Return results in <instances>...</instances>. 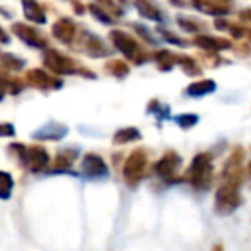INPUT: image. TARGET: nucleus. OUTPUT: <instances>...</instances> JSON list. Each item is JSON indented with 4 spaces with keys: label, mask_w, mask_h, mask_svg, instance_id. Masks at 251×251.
<instances>
[{
    "label": "nucleus",
    "mask_w": 251,
    "mask_h": 251,
    "mask_svg": "<svg viewBox=\"0 0 251 251\" xmlns=\"http://www.w3.org/2000/svg\"><path fill=\"white\" fill-rule=\"evenodd\" d=\"M239 19H241V23L251 25V7L250 9H243V11L239 12Z\"/></svg>",
    "instance_id": "34"
},
{
    "label": "nucleus",
    "mask_w": 251,
    "mask_h": 251,
    "mask_svg": "<svg viewBox=\"0 0 251 251\" xmlns=\"http://www.w3.org/2000/svg\"><path fill=\"white\" fill-rule=\"evenodd\" d=\"M81 171H83L84 176L95 177V179L108 176V167H107V164H105V160L100 155H95V153L84 155L83 160H81Z\"/></svg>",
    "instance_id": "10"
},
{
    "label": "nucleus",
    "mask_w": 251,
    "mask_h": 251,
    "mask_svg": "<svg viewBox=\"0 0 251 251\" xmlns=\"http://www.w3.org/2000/svg\"><path fill=\"white\" fill-rule=\"evenodd\" d=\"M110 42L126 59L133 60L134 64H143L148 60V55L140 45H138L136 38L131 36L129 33L121 31V29H112L110 31Z\"/></svg>",
    "instance_id": "4"
},
{
    "label": "nucleus",
    "mask_w": 251,
    "mask_h": 251,
    "mask_svg": "<svg viewBox=\"0 0 251 251\" xmlns=\"http://www.w3.org/2000/svg\"><path fill=\"white\" fill-rule=\"evenodd\" d=\"M217 90V83L213 79H200L196 83H191L188 88H186V95L188 97H205V95H210Z\"/></svg>",
    "instance_id": "18"
},
{
    "label": "nucleus",
    "mask_w": 251,
    "mask_h": 251,
    "mask_svg": "<svg viewBox=\"0 0 251 251\" xmlns=\"http://www.w3.org/2000/svg\"><path fill=\"white\" fill-rule=\"evenodd\" d=\"M171 4L172 5H177V7H184L186 2H184V0H171Z\"/></svg>",
    "instance_id": "36"
},
{
    "label": "nucleus",
    "mask_w": 251,
    "mask_h": 251,
    "mask_svg": "<svg viewBox=\"0 0 251 251\" xmlns=\"http://www.w3.org/2000/svg\"><path fill=\"white\" fill-rule=\"evenodd\" d=\"M148 112H150V114H155L158 119H167L169 117V107L164 103H160V101H157V100H151L150 103H148Z\"/></svg>",
    "instance_id": "30"
},
{
    "label": "nucleus",
    "mask_w": 251,
    "mask_h": 251,
    "mask_svg": "<svg viewBox=\"0 0 251 251\" xmlns=\"http://www.w3.org/2000/svg\"><path fill=\"white\" fill-rule=\"evenodd\" d=\"M23 11H25V18L35 25H45L47 23L45 12L35 0H23Z\"/></svg>",
    "instance_id": "17"
},
{
    "label": "nucleus",
    "mask_w": 251,
    "mask_h": 251,
    "mask_svg": "<svg viewBox=\"0 0 251 251\" xmlns=\"http://www.w3.org/2000/svg\"><path fill=\"white\" fill-rule=\"evenodd\" d=\"M67 134V127L62 124H57V122H50L49 126L42 127L40 131H36L33 134L35 140H62Z\"/></svg>",
    "instance_id": "15"
},
{
    "label": "nucleus",
    "mask_w": 251,
    "mask_h": 251,
    "mask_svg": "<svg viewBox=\"0 0 251 251\" xmlns=\"http://www.w3.org/2000/svg\"><path fill=\"white\" fill-rule=\"evenodd\" d=\"M26 83L38 90H59L62 86V81L53 77L52 74L45 73L42 69H31L26 74Z\"/></svg>",
    "instance_id": "9"
},
{
    "label": "nucleus",
    "mask_w": 251,
    "mask_h": 251,
    "mask_svg": "<svg viewBox=\"0 0 251 251\" xmlns=\"http://www.w3.org/2000/svg\"><path fill=\"white\" fill-rule=\"evenodd\" d=\"M248 38L251 40V29H250V31H248Z\"/></svg>",
    "instance_id": "41"
},
{
    "label": "nucleus",
    "mask_w": 251,
    "mask_h": 251,
    "mask_svg": "<svg viewBox=\"0 0 251 251\" xmlns=\"http://www.w3.org/2000/svg\"><path fill=\"white\" fill-rule=\"evenodd\" d=\"M43 64H45V67H49L53 74H59V76L86 73V74H90L91 77H95L93 73H90V71L77 66V64L74 62V59H71V57L64 55L59 50H53V49H47L45 52H43Z\"/></svg>",
    "instance_id": "5"
},
{
    "label": "nucleus",
    "mask_w": 251,
    "mask_h": 251,
    "mask_svg": "<svg viewBox=\"0 0 251 251\" xmlns=\"http://www.w3.org/2000/svg\"><path fill=\"white\" fill-rule=\"evenodd\" d=\"M176 122H177V126L182 127V129H191L193 126L198 124V115L196 114H181L176 117Z\"/></svg>",
    "instance_id": "28"
},
{
    "label": "nucleus",
    "mask_w": 251,
    "mask_h": 251,
    "mask_svg": "<svg viewBox=\"0 0 251 251\" xmlns=\"http://www.w3.org/2000/svg\"><path fill=\"white\" fill-rule=\"evenodd\" d=\"M52 35L55 40H59L60 43H66L71 45L76 38V25H74L73 19L62 18L52 26Z\"/></svg>",
    "instance_id": "13"
},
{
    "label": "nucleus",
    "mask_w": 251,
    "mask_h": 251,
    "mask_svg": "<svg viewBox=\"0 0 251 251\" xmlns=\"http://www.w3.org/2000/svg\"><path fill=\"white\" fill-rule=\"evenodd\" d=\"M188 184H191L196 191H206L213 181V158L210 153H198L189 164L184 174Z\"/></svg>",
    "instance_id": "1"
},
{
    "label": "nucleus",
    "mask_w": 251,
    "mask_h": 251,
    "mask_svg": "<svg viewBox=\"0 0 251 251\" xmlns=\"http://www.w3.org/2000/svg\"><path fill=\"white\" fill-rule=\"evenodd\" d=\"M77 158V151L74 150H62L57 153L55 157V162H53L52 165V171L53 172H66L71 169V165H73V162Z\"/></svg>",
    "instance_id": "19"
},
{
    "label": "nucleus",
    "mask_w": 251,
    "mask_h": 251,
    "mask_svg": "<svg viewBox=\"0 0 251 251\" xmlns=\"http://www.w3.org/2000/svg\"><path fill=\"white\" fill-rule=\"evenodd\" d=\"M14 136V126L12 124H0V138Z\"/></svg>",
    "instance_id": "33"
},
{
    "label": "nucleus",
    "mask_w": 251,
    "mask_h": 251,
    "mask_svg": "<svg viewBox=\"0 0 251 251\" xmlns=\"http://www.w3.org/2000/svg\"><path fill=\"white\" fill-rule=\"evenodd\" d=\"M12 33H14L21 42H25L28 47H31V49H47V43H49L47 38L38 29L33 28V26L16 23V25H12Z\"/></svg>",
    "instance_id": "8"
},
{
    "label": "nucleus",
    "mask_w": 251,
    "mask_h": 251,
    "mask_svg": "<svg viewBox=\"0 0 251 251\" xmlns=\"http://www.w3.org/2000/svg\"><path fill=\"white\" fill-rule=\"evenodd\" d=\"M95 2H97V5H100L101 9H105L108 14L115 16V18H119V16L124 14V11L115 4V0H95Z\"/></svg>",
    "instance_id": "29"
},
{
    "label": "nucleus",
    "mask_w": 251,
    "mask_h": 251,
    "mask_svg": "<svg viewBox=\"0 0 251 251\" xmlns=\"http://www.w3.org/2000/svg\"><path fill=\"white\" fill-rule=\"evenodd\" d=\"M133 28H134V31H136L138 35H140V36H143V38H145V42L151 43V45H157V40H155L153 36L150 35V31H148V29L145 28L143 25H133Z\"/></svg>",
    "instance_id": "32"
},
{
    "label": "nucleus",
    "mask_w": 251,
    "mask_h": 251,
    "mask_svg": "<svg viewBox=\"0 0 251 251\" xmlns=\"http://www.w3.org/2000/svg\"><path fill=\"white\" fill-rule=\"evenodd\" d=\"M212 251H224V246L222 244H215V246L212 248Z\"/></svg>",
    "instance_id": "38"
},
{
    "label": "nucleus",
    "mask_w": 251,
    "mask_h": 251,
    "mask_svg": "<svg viewBox=\"0 0 251 251\" xmlns=\"http://www.w3.org/2000/svg\"><path fill=\"white\" fill-rule=\"evenodd\" d=\"M243 203V196H241V184L230 181H224L220 188L215 193V201H213V208L215 213L219 215H230L237 210V206Z\"/></svg>",
    "instance_id": "3"
},
{
    "label": "nucleus",
    "mask_w": 251,
    "mask_h": 251,
    "mask_svg": "<svg viewBox=\"0 0 251 251\" xmlns=\"http://www.w3.org/2000/svg\"><path fill=\"white\" fill-rule=\"evenodd\" d=\"M4 95H5V90L2 86H0V100H2V98H4Z\"/></svg>",
    "instance_id": "40"
},
{
    "label": "nucleus",
    "mask_w": 251,
    "mask_h": 251,
    "mask_svg": "<svg viewBox=\"0 0 251 251\" xmlns=\"http://www.w3.org/2000/svg\"><path fill=\"white\" fill-rule=\"evenodd\" d=\"M181 165H182V158L179 157V153L171 150L155 164L153 171L162 181L172 184V182L182 181L181 177H177V172H179V169H181Z\"/></svg>",
    "instance_id": "7"
},
{
    "label": "nucleus",
    "mask_w": 251,
    "mask_h": 251,
    "mask_svg": "<svg viewBox=\"0 0 251 251\" xmlns=\"http://www.w3.org/2000/svg\"><path fill=\"white\" fill-rule=\"evenodd\" d=\"M191 4L200 12H205L208 16H215V18H224L230 12V5L217 4L213 0H191Z\"/></svg>",
    "instance_id": "14"
},
{
    "label": "nucleus",
    "mask_w": 251,
    "mask_h": 251,
    "mask_svg": "<svg viewBox=\"0 0 251 251\" xmlns=\"http://www.w3.org/2000/svg\"><path fill=\"white\" fill-rule=\"evenodd\" d=\"M105 71L115 77H126L129 74V66L122 60H110V62L105 64Z\"/></svg>",
    "instance_id": "25"
},
{
    "label": "nucleus",
    "mask_w": 251,
    "mask_h": 251,
    "mask_svg": "<svg viewBox=\"0 0 251 251\" xmlns=\"http://www.w3.org/2000/svg\"><path fill=\"white\" fill-rule=\"evenodd\" d=\"M81 49L90 57H107L110 53V50L107 49L103 40L90 31H84L81 35Z\"/></svg>",
    "instance_id": "12"
},
{
    "label": "nucleus",
    "mask_w": 251,
    "mask_h": 251,
    "mask_svg": "<svg viewBox=\"0 0 251 251\" xmlns=\"http://www.w3.org/2000/svg\"><path fill=\"white\" fill-rule=\"evenodd\" d=\"M147 167H148V157L147 151L143 148H138L129 155V158L126 160V165L122 169L126 182L129 186H134L147 176Z\"/></svg>",
    "instance_id": "6"
},
{
    "label": "nucleus",
    "mask_w": 251,
    "mask_h": 251,
    "mask_svg": "<svg viewBox=\"0 0 251 251\" xmlns=\"http://www.w3.org/2000/svg\"><path fill=\"white\" fill-rule=\"evenodd\" d=\"M246 174L250 176V179H251V162L248 164V169H246Z\"/></svg>",
    "instance_id": "39"
},
{
    "label": "nucleus",
    "mask_w": 251,
    "mask_h": 251,
    "mask_svg": "<svg viewBox=\"0 0 251 251\" xmlns=\"http://www.w3.org/2000/svg\"><path fill=\"white\" fill-rule=\"evenodd\" d=\"M153 59H155V62H157V66L160 71H171L174 66H177V64H176L177 55L172 53L171 50H158V52L153 55Z\"/></svg>",
    "instance_id": "20"
},
{
    "label": "nucleus",
    "mask_w": 251,
    "mask_h": 251,
    "mask_svg": "<svg viewBox=\"0 0 251 251\" xmlns=\"http://www.w3.org/2000/svg\"><path fill=\"white\" fill-rule=\"evenodd\" d=\"M14 188V181L9 172L0 171V200H7Z\"/></svg>",
    "instance_id": "26"
},
{
    "label": "nucleus",
    "mask_w": 251,
    "mask_h": 251,
    "mask_svg": "<svg viewBox=\"0 0 251 251\" xmlns=\"http://www.w3.org/2000/svg\"><path fill=\"white\" fill-rule=\"evenodd\" d=\"M9 42H11V38H9V35L4 31V29L0 28V43H4V45H7Z\"/></svg>",
    "instance_id": "35"
},
{
    "label": "nucleus",
    "mask_w": 251,
    "mask_h": 251,
    "mask_svg": "<svg viewBox=\"0 0 251 251\" xmlns=\"http://www.w3.org/2000/svg\"><path fill=\"white\" fill-rule=\"evenodd\" d=\"M213 2H217V4H222V5H230V2H232V0H213Z\"/></svg>",
    "instance_id": "37"
},
{
    "label": "nucleus",
    "mask_w": 251,
    "mask_h": 251,
    "mask_svg": "<svg viewBox=\"0 0 251 251\" xmlns=\"http://www.w3.org/2000/svg\"><path fill=\"white\" fill-rule=\"evenodd\" d=\"M0 66L5 67L7 71H14V73H18V71H21L23 67L26 66V62L21 59V57H16L12 55V53H0Z\"/></svg>",
    "instance_id": "24"
},
{
    "label": "nucleus",
    "mask_w": 251,
    "mask_h": 251,
    "mask_svg": "<svg viewBox=\"0 0 251 251\" xmlns=\"http://www.w3.org/2000/svg\"><path fill=\"white\" fill-rule=\"evenodd\" d=\"M177 25H179V28L182 29V31H186V33H200L201 29H205V25H203L201 21H198V19H195V18H189V16H177Z\"/></svg>",
    "instance_id": "21"
},
{
    "label": "nucleus",
    "mask_w": 251,
    "mask_h": 251,
    "mask_svg": "<svg viewBox=\"0 0 251 251\" xmlns=\"http://www.w3.org/2000/svg\"><path fill=\"white\" fill-rule=\"evenodd\" d=\"M9 151L16 153V157L19 158L21 165L25 169H28L29 172H40L45 171L50 164V155L40 145L35 147H25V145H11Z\"/></svg>",
    "instance_id": "2"
},
{
    "label": "nucleus",
    "mask_w": 251,
    "mask_h": 251,
    "mask_svg": "<svg viewBox=\"0 0 251 251\" xmlns=\"http://www.w3.org/2000/svg\"><path fill=\"white\" fill-rule=\"evenodd\" d=\"M158 33H160V35L164 36L165 42L172 43V45H177V47H186V45H188V42H184V40H182V38H179V36H176L174 33L167 31V29L158 28Z\"/></svg>",
    "instance_id": "31"
},
{
    "label": "nucleus",
    "mask_w": 251,
    "mask_h": 251,
    "mask_svg": "<svg viewBox=\"0 0 251 251\" xmlns=\"http://www.w3.org/2000/svg\"><path fill=\"white\" fill-rule=\"evenodd\" d=\"M134 7L140 12L141 18L148 19V21H155V23L164 21V14L151 4L150 0H134Z\"/></svg>",
    "instance_id": "16"
},
{
    "label": "nucleus",
    "mask_w": 251,
    "mask_h": 251,
    "mask_svg": "<svg viewBox=\"0 0 251 251\" xmlns=\"http://www.w3.org/2000/svg\"><path fill=\"white\" fill-rule=\"evenodd\" d=\"M176 64L181 66V69L184 71L188 76H200V74H201V67H200L198 62L189 55H177Z\"/></svg>",
    "instance_id": "23"
},
{
    "label": "nucleus",
    "mask_w": 251,
    "mask_h": 251,
    "mask_svg": "<svg viewBox=\"0 0 251 251\" xmlns=\"http://www.w3.org/2000/svg\"><path fill=\"white\" fill-rule=\"evenodd\" d=\"M141 138L140 131L136 127H126V129H119L114 134V143L115 145H126V143H133Z\"/></svg>",
    "instance_id": "22"
},
{
    "label": "nucleus",
    "mask_w": 251,
    "mask_h": 251,
    "mask_svg": "<svg viewBox=\"0 0 251 251\" xmlns=\"http://www.w3.org/2000/svg\"><path fill=\"white\" fill-rule=\"evenodd\" d=\"M88 9H90L91 16H93L95 19H98L100 23H103V25H114L115 19L112 14H108L105 9H101L100 5H95V4H90L88 5Z\"/></svg>",
    "instance_id": "27"
},
{
    "label": "nucleus",
    "mask_w": 251,
    "mask_h": 251,
    "mask_svg": "<svg viewBox=\"0 0 251 251\" xmlns=\"http://www.w3.org/2000/svg\"><path fill=\"white\" fill-rule=\"evenodd\" d=\"M193 45L198 49L205 50V52H222V50L232 49V42L226 38H219V36H210V35H196L193 40Z\"/></svg>",
    "instance_id": "11"
}]
</instances>
